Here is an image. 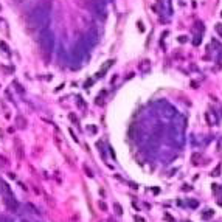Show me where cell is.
Instances as JSON below:
<instances>
[{"mask_svg": "<svg viewBox=\"0 0 222 222\" xmlns=\"http://www.w3.org/2000/svg\"><path fill=\"white\" fill-rule=\"evenodd\" d=\"M50 13H51V3L50 2H44L39 3L38 6H34L28 16V27L31 30H39L44 31L50 25Z\"/></svg>", "mask_w": 222, "mask_h": 222, "instance_id": "obj_1", "label": "cell"}, {"mask_svg": "<svg viewBox=\"0 0 222 222\" xmlns=\"http://www.w3.org/2000/svg\"><path fill=\"white\" fill-rule=\"evenodd\" d=\"M0 9H2V8H0Z\"/></svg>", "mask_w": 222, "mask_h": 222, "instance_id": "obj_29", "label": "cell"}, {"mask_svg": "<svg viewBox=\"0 0 222 222\" xmlns=\"http://www.w3.org/2000/svg\"><path fill=\"white\" fill-rule=\"evenodd\" d=\"M99 208H101V211H106V210H107V205H106L104 202H99Z\"/></svg>", "mask_w": 222, "mask_h": 222, "instance_id": "obj_17", "label": "cell"}, {"mask_svg": "<svg viewBox=\"0 0 222 222\" xmlns=\"http://www.w3.org/2000/svg\"><path fill=\"white\" fill-rule=\"evenodd\" d=\"M84 39L89 42V45L90 47H93V45L98 42V31L95 30V28H92V30H89L87 31V34L84 36Z\"/></svg>", "mask_w": 222, "mask_h": 222, "instance_id": "obj_5", "label": "cell"}, {"mask_svg": "<svg viewBox=\"0 0 222 222\" xmlns=\"http://www.w3.org/2000/svg\"><path fill=\"white\" fill-rule=\"evenodd\" d=\"M0 48H2V50H3V51H5L6 54H9V50H8V45L5 44V42H0Z\"/></svg>", "mask_w": 222, "mask_h": 222, "instance_id": "obj_12", "label": "cell"}, {"mask_svg": "<svg viewBox=\"0 0 222 222\" xmlns=\"http://www.w3.org/2000/svg\"><path fill=\"white\" fill-rule=\"evenodd\" d=\"M165 218H166V219H168L169 222H176V221H174V218H173L171 214H168V213H165Z\"/></svg>", "mask_w": 222, "mask_h": 222, "instance_id": "obj_19", "label": "cell"}, {"mask_svg": "<svg viewBox=\"0 0 222 222\" xmlns=\"http://www.w3.org/2000/svg\"><path fill=\"white\" fill-rule=\"evenodd\" d=\"M16 126L19 128V129H25L27 128V120L23 118V117H16Z\"/></svg>", "mask_w": 222, "mask_h": 222, "instance_id": "obj_8", "label": "cell"}, {"mask_svg": "<svg viewBox=\"0 0 222 222\" xmlns=\"http://www.w3.org/2000/svg\"><path fill=\"white\" fill-rule=\"evenodd\" d=\"M221 16H222V13H221Z\"/></svg>", "mask_w": 222, "mask_h": 222, "instance_id": "obj_28", "label": "cell"}, {"mask_svg": "<svg viewBox=\"0 0 222 222\" xmlns=\"http://www.w3.org/2000/svg\"><path fill=\"white\" fill-rule=\"evenodd\" d=\"M188 205H189L191 208H197L199 204H197V200H188Z\"/></svg>", "mask_w": 222, "mask_h": 222, "instance_id": "obj_13", "label": "cell"}, {"mask_svg": "<svg viewBox=\"0 0 222 222\" xmlns=\"http://www.w3.org/2000/svg\"><path fill=\"white\" fill-rule=\"evenodd\" d=\"M13 86L16 87V90H17L19 93H23V87H22V86H20L19 83H13Z\"/></svg>", "mask_w": 222, "mask_h": 222, "instance_id": "obj_11", "label": "cell"}, {"mask_svg": "<svg viewBox=\"0 0 222 222\" xmlns=\"http://www.w3.org/2000/svg\"><path fill=\"white\" fill-rule=\"evenodd\" d=\"M39 44H41V48L45 54H50L54 48V34L50 28H47L44 31L39 33Z\"/></svg>", "mask_w": 222, "mask_h": 222, "instance_id": "obj_2", "label": "cell"}, {"mask_svg": "<svg viewBox=\"0 0 222 222\" xmlns=\"http://www.w3.org/2000/svg\"><path fill=\"white\" fill-rule=\"evenodd\" d=\"M200 41H202V38H200V34H197L196 39H194V45H199L200 44Z\"/></svg>", "mask_w": 222, "mask_h": 222, "instance_id": "obj_16", "label": "cell"}, {"mask_svg": "<svg viewBox=\"0 0 222 222\" xmlns=\"http://www.w3.org/2000/svg\"><path fill=\"white\" fill-rule=\"evenodd\" d=\"M16 152H17V157L22 160L23 159V146H22L20 140H16Z\"/></svg>", "mask_w": 222, "mask_h": 222, "instance_id": "obj_9", "label": "cell"}, {"mask_svg": "<svg viewBox=\"0 0 222 222\" xmlns=\"http://www.w3.org/2000/svg\"><path fill=\"white\" fill-rule=\"evenodd\" d=\"M199 157H200L199 154H194V155H193V163H197V159H199Z\"/></svg>", "mask_w": 222, "mask_h": 222, "instance_id": "obj_24", "label": "cell"}, {"mask_svg": "<svg viewBox=\"0 0 222 222\" xmlns=\"http://www.w3.org/2000/svg\"><path fill=\"white\" fill-rule=\"evenodd\" d=\"M0 189H2V196H13V189L8 185V182L0 180Z\"/></svg>", "mask_w": 222, "mask_h": 222, "instance_id": "obj_7", "label": "cell"}, {"mask_svg": "<svg viewBox=\"0 0 222 222\" xmlns=\"http://www.w3.org/2000/svg\"><path fill=\"white\" fill-rule=\"evenodd\" d=\"M70 120H72L73 123H78V118L75 117V114H70Z\"/></svg>", "mask_w": 222, "mask_h": 222, "instance_id": "obj_22", "label": "cell"}, {"mask_svg": "<svg viewBox=\"0 0 222 222\" xmlns=\"http://www.w3.org/2000/svg\"><path fill=\"white\" fill-rule=\"evenodd\" d=\"M211 216H213V210H207V211L202 213V218H204V219H208V218H211Z\"/></svg>", "mask_w": 222, "mask_h": 222, "instance_id": "obj_10", "label": "cell"}, {"mask_svg": "<svg viewBox=\"0 0 222 222\" xmlns=\"http://www.w3.org/2000/svg\"><path fill=\"white\" fill-rule=\"evenodd\" d=\"M162 115L165 117V118H168V120H171V118H174V117H177V110L173 107V106H169V104H166V107L162 110Z\"/></svg>", "mask_w": 222, "mask_h": 222, "instance_id": "obj_6", "label": "cell"}, {"mask_svg": "<svg viewBox=\"0 0 222 222\" xmlns=\"http://www.w3.org/2000/svg\"><path fill=\"white\" fill-rule=\"evenodd\" d=\"M93 13L96 14L98 19H106V16H107L106 3L103 0H93Z\"/></svg>", "mask_w": 222, "mask_h": 222, "instance_id": "obj_3", "label": "cell"}, {"mask_svg": "<svg viewBox=\"0 0 222 222\" xmlns=\"http://www.w3.org/2000/svg\"><path fill=\"white\" fill-rule=\"evenodd\" d=\"M219 171H221V166H218V168L214 169V173H213V176H219V174H221Z\"/></svg>", "mask_w": 222, "mask_h": 222, "instance_id": "obj_25", "label": "cell"}, {"mask_svg": "<svg viewBox=\"0 0 222 222\" xmlns=\"http://www.w3.org/2000/svg\"><path fill=\"white\" fill-rule=\"evenodd\" d=\"M0 222H13V219H9V218H0Z\"/></svg>", "mask_w": 222, "mask_h": 222, "instance_id": "obj_26", "label": "cell"}, {"mask_svg": "<svg viewBox=\"0 0 222 222\" xmlns=\"http://www.w3.org/2000/svg\"><path fill=\"white\" fill-rule=\"evenodd\" d=\"M3 197V202H5V205L11 210V211H16L17 210V207H19V204H17V200L14 199V196H2Z\"/></svg>", "mask_w": 222, "mask_h": 222, "instance_id": "obj_4", "label": "cell"}, {"mask_svg": "<svg viewBox=\"0 0 222 222\" xmlns=\"http://www.w3.org/2000/svg\"><path fill=\"white\" fill-rule=\"evenodd\" d=\"M20 2H22V0H20Z\"/></svg>", "mask_w": 222, "mask_h": 222, "instance_id": "obj_30", "label": "cell"}, {"mask_svg": "<svg viewBox=\"0 0 222 222\" xmlns=\"http://www.w3.org/2000/svg\"><path fill=\"white\" fill-rule=\"evenodd\" d=\"M213 45H214V47H216L218 50H221V48H222V47H221V44H219V42H218L216 39H213Z\"/></svg>", "mask_w": 222, "mask_h": 222, "instance_id": "obj_20", "label": "cell"}, {"mask_svg": "<svg viewBox=\"0 0 222 222\" xmlns=\"http://www.w3.org/2000/svg\"><path fill=\"white\" fill-rule=\"evenodd\" d=\"M22 222H27V221H22Z\"/></svg>", "mask_w": 222, "mask_h": 222, "instance_id": "obj_27", "label": "cell"}, {"mask_svg": "<svg viewBox=\"0 0 222 222\" xmlns=\"http://www.w3.org/2000/svg\"><path fill=\"white\" fill-rule=\"evenodd\" d=\"M177 41L180 44H185V42L188 41V38H186V36H180V38H177Z\"/></svg>", "mask_w": 222, "mask_h": 222, "instance_id": "obj_15", "label": "cell"}, {"mask_svg": "<svg viewBox=\"0 0 222 222\" xmlns=\"http://www.w3.org/2000/svg\"><path fill=\"white\" fill-rule=\"evenodd\" d=\"M114 207H115V211H117V214H123V210H121V207H120L118 204H115Z\"/></svg>", "mask_w": 222, "mask_h": 222, "instance_id": "obj_14", "label": "cell"}, {"mask_svg": "<svg viewBox=\"0 0 222 222\" xmlns=\"http://www.w3.org/2000/svg\"><path fill=\"white\" fill-rule=\"evenodd\" d=\"M216 31L221 34V38H222V25H221V23H218V25H216Z\"/></svg>", "mask_w": 222, "mask_h": 222, "instance_id": "obj_18", "label": "cell"}, {"mask_svg": "<svg viewBox=\"0 0 222 222\" xmlns=\"http://www.w3.org/2000/svg\"><path fill=\"white\" fill-rule=\"evenodd\" d=\"M87 131H90V132H96V128H95V126H87Z\"/></svg>", "mask_w": 222, "mask_h": 222, "instance_id": "obj_23", "label": "cell"}, {"mask_svg": "<svg viewBox=\"0 0 222 222\" xmlns=\"http://www.w3.org/2000/svg\"><path fill=\"white\" fill-rule=\"evenodd\" d=\"M76 101H78V104H79V106H84V101H83V98H81V96H76Z\"/></svg>", "mask_w": 222, "mask_h": 222, "instance_id": "obj_21", "label": "cell"}]
</instances>
